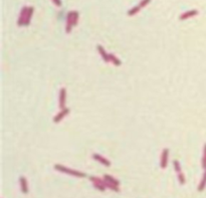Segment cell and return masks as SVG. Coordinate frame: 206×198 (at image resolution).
<instances>
[{
  "instance_id": "6da1fadb",
  "label": "cell",
  "mask_w": 206,
  "mask_h": 198,
  "mask_svg": "<svg viewBox=\"0 0 206 198\" xmlns=\"http://www.w3.org/2000/svg\"><path fill=\"white\" fill-rule=\"evenodd\" d=\"M54 167V169L56 171H59L61 173H65V174H69V175H71V176H75V177H80V178H84V177L87 176L84 172L74 170V169H70V168L65 167L64 165H60V164H55Z\"/></svg>"
},
{
  "instance_id": "7a4b0ae2",
  "label": "cell",
  "mask_w": 206,
  "mask_h": 198,
  "mask_svg": "<svg viewBox=\"0 0 206 198\" xmlns=\"http://www.w3.org/2000/svg\"><path fill=\"white\" fill-rule=\"evenodd\" d=\"M90 180L92 181L94 187L97 188L98 190H100V191H105V190H106L107 187H106V185H105V180L104 179H100V178H99V177L90 176Z\"/></svg>"
},
{
  "instance_id": "3957f363",
  "label": "cell",
  "mask_w": 206,
  "mask_h": 198,
  "mask_svg": "<svg viewBox=\"0 0 206 198\" xmlns=\"http://www.w3.org/2000/svg\"><path fill=\"white\" fill-rule=\"evenodd\" d=\"M168 159H169V149H163L161 153V159H160V166L162 169H165L168 165Z\"/></svg>"
},
{
  "instance_id": "277c9868",
  "label": "cell",
  "mask_w": 206,
  "mask_h": 198,
  "mask_svg": "<svg viewBox=\"0 0 206 198\" xmlns=\"http://www.w3.org/2000/svg\"><path fill=\"white\" fill-rule=\"evenodd\" d=\"M70 111V110L69 108H64V109H61L60 112H59V114H57L56 116H54V123H59L61 120L64 119L65 116H68V115H69Z\"/></svg>"
},
{
  "instance_id": "5b68a950",
  "label": "cell",
  "mask_w": 206,
  "mask_h": 198,
  "mask_svg": "<svg viewBox=\"0 0 206 198\" xmlns=\"http://www.w3.org/2000/svg\"><path fill=\"white\" fill-rule=\"evenodd\" d=\"M73 13L74 11H70L68 13V17H66V25H65V31L66 33H70L74 27V22H73Z\"/></svg>"
},
{
  "instance_id": "8992f818",
  "label": "cell",
  "mask_w": 206,
  "mask_h": 198,
  "mask_svg": "<svg viewBox=\"0 0 206 198\" xmlns=\"http://www.w3.org/2000/svg\"><path fill=\"white\" fill-rule=\"evenodd\" d=\"M27 11H28V7H27V6L22 7L21 12H20V15H19V18H18V22H17L18 26H23V25H24Z\"/></svg>"
},
{
  "instance_id": "52a82bcc",
  "label": "cell",
  "mask_w": 206,
  "mask_h": 198,
  "mask_svg": "<svg viewBox=\"0 0 206 198\" xmlns=\"http://www.w3.org/2000/svg\"><path fill=\"white\" fill-rule=\"evenodd\" d=\"M65 102H66V90L65 88H61L59 91V108L60 109L65 108Z\"/></svg>"
},
{
  "instance_id": "ba28073f",
  "label": "cell",
  "mask_w": 206,
  "mask_h": 198,
  "mask_svg": "<svg viewBox=\"0 0 206 198\" xmlns=\"http://www.w3.org/2000/svg\"><path fill=\"white\" fill-rule=\"evenodd\" d=\"M93 158L95 159V160H97L98 162H100V164H103V165H105L106 167H110L111 166V162H110L108 159H106L105 157L100 156V154H97V153H94L93 154Z\"/></svg>"
},
{
  "instance_id": "9c48e42d",
  "label": "cell",
  "mask_w": 206,
  "mask_h": 198,
  "mask_svg": "<svg viewBox=\"0 0 206 198\" xmlns=\"http://www.w3.org/2000/svg\"><path fill=\"white\" fill-rule=\"evenodd\" d=\"M198 14V10H196V9H192V10H188L184 13H182L180 15V20H186V19H188L190 17H193L195 15H197Z\"/></svg>"
},
{
  "instance_id": "30bf717a",
  "label": "cell",
  "mask_w": 206,
  "mask_h": 198,
  "mask_svg": "<svg viewBox=\"0 0 206 198\" xmlns=\"http://www.w3.org/2000/svg\"><path fill=\"white\" fill-rule=\"evenodd\" d=\"M97 50L99 51V54L100 55V56H102V59L105 60V62H110V56H109V54L106 51V50H105L100 44L97 45Z\"/></svg>"
},
{
  "instance_id": "8fae6325",
  "label": "cell",
  "mask_w": 206,
  "mask_h": 198,
  "mask_svg": "<svg viewBox=\"0 0 206 198\" xmlns=\"http://www.w3.org/2000/svg\"><path fill=\"white\" fill-rule=\"evenodd\" d=\"M19 183H20V187H21V191L24 194H27L28 193V186H27V180L25 177L21 176L19 178Z\"/></svg>"
},
{
  "instance_id": "7c38bea8",
  "label": "cell",
  "mask_w": 206,
  "mask_h": 198,
  "mask_svg": "<svg viewBox=\"0 0 206 198\" xmlns=\"http://www.w3.org/2000/svg\"><path fill=\"white\" fill-rule=\"evenodd\" d=\"M33 11H34V8H33L32 6L28 7V11H27L26 18H25V22H24V25H25V26L29 25L30 20H31V17H32V14H33Z\"/></svg>"
},
{
  "instance_id": "4fadbf2b",
  "label": "cell",
  "mask_w": 206,
  "mask_h": 198,
  "mask_svg": "<svg viewBox=\"0 0 206 198\" xmlns=\"http://www.w3.org/2000/svg\"><path fill=\"white\" fill-rule=\"evenodd\" d=\"M109 56H110V62H112L113 65H115L116 66H120L122 65V62H121V60H120L118 57L115 55H113V54H109Z\"/></svg>"
},
{
  "instance_id": "5bb4252c",
  "label": "cell",
  "mask_w": 206,
  "mask_h": 198,
  "mask_svg": "<svg viewBox=\"0 0 206 198\" xmlns=\"http://www.w3.org/2000/svg\"><path fill=\"white\" fill-rule=\"evenodd\" d=\"M104 180H106V181H108V182H110V183H112V184L117 185V186L120 185V182H119L117 179H115L113 176L109 175V174H105V175H104Z\"/></svg>"
},
{
  "instance_id": "9a60e30c",
  "label": "cell",
  "mask_w": 206,
  "mask_h": 198,
  "mask_svg": "<svg viewBox=\"0 0 206 198\" xmlns=\"http://www.w3.org/2000/svg\"><path fill=\"white\" fill-rule=\"evenodd\" d=\"M205 186H206V169H205V172L203 174L202 179H201V181H200V184L198 186V191H203Z\"/></svg>"
},
{
  "instance_id": "2e32d148",
  "label": "cell",
  "mask_w": 206,
  "mask_h": 198,
  "mask_svg": "<svg viewBox=\"0 0 206 198\" xmlns=\"http://www.w3.org/2000/svg\"><path fill=\"white\" fill-rule=\"evenodd\" d=\"M141 10V7L139 6V5H137V6H134L132 9H130V10L128 11V15L129 16H134V15H136V14Z\"/></svg>"
},
{
  "instance_id": "e0dca14e",
  "label": "cell",
  "mask_w": 206,
  "mask_h": 198,
  "mask_svg": "<svg viewBox=\"0 0 206 198\" xmlns=\"http://www.w3.org/2000/svg\"><path fill=\"white\" fill-rule=\"evenodd\" d=\"M79 11L75 10L74 13H73V22H74V26H76V24H78V21H79Z\"/></svg>"
},
{
  "instance_id": "ac0fdd59",
  "label": "cell",
  "mask_w": 206,
  "mask_h": 198,
  "mask_svg": "<svg viewBox=\"0 0 206 198\" xmlns=\"http://www.w3.org/2000/svg\"><path fill=\"white\" fill-rule=\"evenodd\" d=\"M173 166H174V169L177 173H180L181 172V166H180V163L178 160H174L173 161Z\"/></svg>"
},
{
  "instance_id": "d6986e66",
  "label": "cell",
  "mask_w": 206,
  "mask_h": 198,
  "mask_svg": "<svg viewBox=\"0 0 206 198\" xmlns=\"http://www.w3.org/2000/svg\"><path fill=\"white\" fill-rule=\"evenodd\" d=\"M178 180H179V183L181 185L185 184V176L183 175V173L182 172L178 173Z\"/></svg>"
},
{
  "instance_id": "ffe728a7",
  "label": "cell",
  "mask_w": 206,
  "mask_h": 198,
  "mask_svg": "<svg viewBox=\"0 0 206 198\" xmlns=\"http://www.w3.org/2000/svg\"><path fill=\"white\" fill-rule=\"evenodd\" d=\"M150 2H151V0H141V2L139 3V6H140L141 9H142V8H144L145 6H147Z\"/></svg>"
},
{
  "instance_id": "44dd1931",
  "label": "cell",
  "mask_w": 206,
  "mask_h": 198,
  "mask_svg": "<svg viewBox=\"0 0 206 198\" xmlns=\"http://www.w3.org/2000/svg\"><path fill=\"white\" fill-rule=\"evenodd\" d=\"M202 167L206 169V144L204 146V154H203V158H202Z\"/></svg>"
},
{
  "instance_id": "7402d4cb",
  "label": "cell",
  "mask_w": 206,
  "mask_h": 198,
  "mask_svg": "<svg viewBox=\"0 0 206 198\" xmlns=\"http://www.w3.org/2000/svg\"><path fill=\"white\" fill-rule=\"evenodd\" d=\"M52 2H54L57 7L61 6V1H60V0H52Z\"/></svg>"
}]
</instances>
